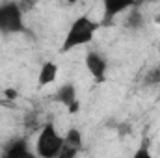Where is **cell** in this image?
Here are the masks:
<instances>
[{
	"instance_id": "obj_1",
	"label": "cell",
	"mask_w": 160,
	"mask_h": 158,
	"mask_svg": "<svg viewBox=\"0 0 160 158\" xmlns=\"http://www.w3.org/2000/svg\"><path fill=\"white\" fill-rule=\"evenodd\" d=\"M99 26H101L99 22L91 21V19L86 17V15H84V17H78V19L71 24V28H69V32H67V36H65V39H63L62 52H69V50L77 48L80 45L89 43V41L93 39V36H95V32H97Z\"/></svg>"
},
{
	"instance_id": "obj_2",
	"label": "cell",
	"mask_w": 160,
	"mask_h": 158,
	"mask_svg": "<svg viewBox=\"0 0 160 158\" xmlns=\"http://www.w3.org/2000/svg\"><path fill=\"white\" fill-rule=\"evenodd\" d=\"M63 147V138L56 132L52 123H47L38 138V155L41 158H58Z\"/></svg>"
},
{
	"instance_id": "obj_3",
	"label": "cell",
	"mask_w": 160,
	"mask_h": 158,
	"mask_svg": "<svg viewBox=\"0 0 160 158\" xmlns=\"http://www.w3.org/2000/svg\"><path fill=\"white\" fill-rule=\"evenodd\" d=\"M24 30L22 11L17 4H0V32L17 34Z\"/></svg>"
},
{
	"instance_id": "obj_4",
	"label": "cell",
	"mask_w": 160,
	"mask_h": 158,
	"mask_svg": "<svg viewBox=\"0 0 160 158\" xmlns=\"http://www.w3.org/2000/svg\"><path fill=\"white\" fill-rule=\"evenodd\" d=\"M86 67H88L89 75H91L95 80H99V82H102V80H104V73H106V60H104L101 54H97V52H89V54L86 56Z\"/></svg>"
},
{
	"instance_id": "obj_5",
	"label": "cell",
	"mask_w": 160,
	"mask_h": 158,
	"mask_svg": "<svg viewBox=\"0 0 160 158\" xmlns=\"http://www.w3.org/2000/svg\"><path fill=\"white\" fill-rule=\"evenodd\" d=\"M136 4L132 2H114V0H106L104 2V19H102V26H110L112 21L116 19V15H119L123 11L134 7Z\"/></svg>"
},
{
	"instance_id": "obj_6",
	"label": "cell",
	"mask_w": 160,
	"mask_h": 158,
	"mask_svg": "<svg viewBox=\"0 0 160 158\" xmlns=\"http://www.w3.org/2000/svg\"><path fill=\"white\" fill-rule=\"evenodd\" d=\"M2 158H38V156L28 151V145H26L24 140H17V141L9 143L6 147Z\"/></svg>"
},
{
	"instance_id": "obj_7",
	"label": "cell",
	"mask_w": 160,
	"mask_h": 158,
	"mask_svg": "<svg viewBox=\"0 0 160 158\" xmlns=\"http://www.w3.org/2000/svg\"><path fill=\"white\" fill-rule=\"evenodd\" d=\"M54 101H58L60 104H63V106L69 108V106L77 101V89H75V86H73V84H65V86H62V87L56 91Z\"/></svg>"
},
{
	"instance_id": "obj_8",
	"label": "cell",
	"mask_w": 160,
	"mask_h": 158,
	"mask_svg": "<svg viewBox=\"0 0 160 158\" xmlns=\"http://www.w3.org/2000/svg\"><path fill=\"white\" fill-rule=\"evenodd\" d=\"M56 75H58L56 63H50V62L45 63L39 71V86H47V84L54 82V80H56Z\"/></svg>"
},
{
	"instance_id": "obj_9",
	"label": "cell",
	"mask_w": 160,
	"mask_h": 158,
	"mask_svg": "<svg viewBox=\"0 0 160 158\" xmlns=\"http://www.w3.org/2000/svg\"><path fill=\"white\" fill-rule=\"evenodd\" d=\"M63 145L73 147V149H77V151L82 149V136H80V132L77 128H69V130H67V134H65V138H63Z\"/></svg>"
},
{
	"instance_id": "obj_10",
	"label": "cell",
	"mask_w": 160,
	"mask_h": 158,
	"mask_svg": "<svg viewBox=\"0 0 160 158\" xmlns=\"http://www.w3.org/2000/svg\"><path fill=\"white\" fill-rule=\"evenodd\" d=\"M128 28H138L140 24H142V15L140 13H130V15H127V22H125Z\"/></svg>"
},
{
	"instance_id": "obj_11",
	"label": "cell",
	"mask_w": 160,
	"mask_h": 158,
	"mask_svg": "<svg viewBox=\"0 0 160 158\" xmlns=\"http://www.w3.org/2000/svg\"><path fill=\"white\" fill-rule=\"evenodd\" d=\"M77 153H78L77 149L63 145V147H62V151H60V155H58V158H75V156H77Z\"/></svg>"
},
{
	"instance_id": "obj_12",
	"label": "cell",
	"mask_w": 160,
	"mask_h": 158,
	"mask_svg": "<svg viewBox=\"0 0 160 158\" xmlns=\"http://www.w3.org/2000/svg\"><path fill=\"white\" fill-rule=\"evenodd\" d=\"M132 158H153V156H151V153H149L147 147H140V149L134 153V156Z\"/></svg>"
},
{
	"instance_id": "obj_13",
	"label": "cell",
	"mask_w": 160,
	"mask_h": 158,
	"mask_svg": "<svg viewBox=\"0 0 160 158\" xmlns=\"http://www.w3.org/2000/svg\"><path fill=\"white\" fill-rule=\"evenodd\" d=\"M147 82H149V84H157V82H160V67L149 73V77H147Z\"/></svg>"
},
{
	"instance_id": "obj_14",
	"label": "cell",
	"mask_w": 160,
	"mask_h": 158,
	"mask_svg": "<svg viewBox=\"0 0 160 158\" xmlns=\"http://www.w3.org/2000/svg\"><path fill=\"white\" fill-rule=\"evenodd\" d=\"M78 108H80L78 101H75V102H73V104L69 106V112H71V114H77V112H78Z\"/></svg>"
},
{
	"instance_id": "obj_15",
	"label": "cell",
	"mask_w": 160,
	"mask_h": 158,
	"mask_svg": "<svg viewBox=\"0 0 160 158\" xmlns=\"http://www.w3.org/2000/svg\"><path fill=\"white\" fill-rule=\"evenodd\" d=\"M128 130H130V126H128V125H121V126H119V134H121V136H125Z\"/></svg>"
},
{
	"instance_id": "obj_16",
	"label": "cell",
	"mask_w": 160,
	"mask_h": 158,
	"mask_svg": "<svg viewBox=\"0 0 160 158\" xmlns=\"http://www.w3.org/2000/svg\"><path fill=\"white\" fill-rule=\"evenodd\" d=\"M6 97H8V99H15V97H17V93H15L13 89H6Z\"/></svg>"
}]
</instances>
